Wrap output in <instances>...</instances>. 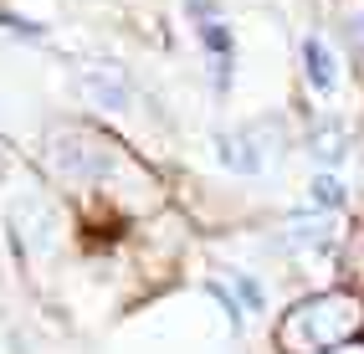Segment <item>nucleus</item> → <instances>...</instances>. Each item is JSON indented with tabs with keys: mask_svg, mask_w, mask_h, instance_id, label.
<instances>
[{
	"mask_svg": "<svg viewBox=\"0 0 364 354\" xmlns=\"http://www.w3.org/2000/svg\"><path fill=\"white\" fill-rule=\"evenodd\" d=\"M333 236H338L333 210H308V216H293L282 226V247L287 252H323V247H333Z\"/></svg>",
	"mask_w": 364,
	"mask_h": 354,
	"instance_id": "1",
	"label": "nucleus"
},
{
	"mask_svg": "<svg viewBox=\"0 0 364 354\" xmlns=\"http://www.w3.org/2000/svg\"><path fill=\"white\" fill-rule=\"evenodd\" d=\"M215 159L226 164L231 175H262V144L252 134H226V139H215Z\"/></svg>",
	"mask_w": 364,
	"mask_h": 354,
	"instance_id": "2",
	"label": "nucleus"
},
{
	"mask_svg": "<svg viewBox=\"0 0 364 354\" xmlns=\"http://www.w3.org/2000/svg\"><path fill=\"white\" fill-rule=\"evenodd\" d=\"M82 92L98 108H129V77L118 73V67H92L82 77Z\"/></svg>",
	"mask_w": 364,
	"mask_h": 354,
	"instance_id": "3",
	"label": "nucleus"
},
{
	"mask_svg": "<svg viewBox=\"0 0 364 354\" xmlns=\"http://www.w3.org/2000/svg\"><path fill=\"white\" fill-rule=\"evenodd\" d=\"M303 62H308L313 92H333V87H338V62H333V46H328L323 36H308V41H303Z\"/></svg>",
	"mask_w": 364,
	"mask_h": 354,
	"instance_id": "4",
	"label": "nucleus"
},
{
	"mask_svg": "<svg viewBox=\"0 0 364 354\" xmlns=\"http://www.w3.org/2000/svg\"><path fill=\"white\" fill-rule=\"evenodd\" d=\"M200 41H205V52H210V67H215V82H221L226 87V77H231V36H226V26H221V21H200Z\"/></svg>",
	"mask_w": 364,
	"mask_h": 354,
	"instance_id": "5",
	"label": "nucleus"
},
{
	"mask_svg": "<svg viewBox=\"0 0 364 354\" xmlns=\"http://www.w3.org/2000/svg\"><path fill=\"white\" fill-rule=\"evenodd\" d=\"M344 154H349V134L338 129V124H328V134L323 129L313 134V159H318V164H338Z\"/></svg>",
	"mask_w": 364,
	"mask_h": 354,
	"instance_id": "6",
	"label": "nucleus"
},
{
	"mask_svg": "<svg viewBox=\"0 0 364 354\" xmlns=\"http://www.w3.org/2000/svg\"><path fill=\"white\" fill-rule=\"evenodd\" d=\"M308 205L313 210H338V205H344V185H338V175H313Z\"/></svg>",
	"mask_w": 364,
	"mask_h": 354,
	"instance_id": "7",
	"label": "nucleus"
},
{
	"mask_svg": "<svg viewBox=\"0 0 364 354\" xmlns=\"http://www.w3.org/2000/svg\"><path fill=\"white\" fill-rule=\"evenodd\" d=\"M231 288H236L241 313H262V309H267V293H262V282H257L252 272H231Z\"/></svg>",
	"mask_w": 364,
	"mask_h": 354,
	"instance_id": "8",
	"label": "nucleus"
},
{
	"mask_svg": "<svg viewBox=\"0 0 364 354\" xmlns=\"http://www.w3.org/2000/svg\"><path fill=\"white\" fill-rule=\"evenodd\" d=\"M354 52L364 57V16H354Z\"/></svg>",
	"mask_w": 364,
	"mask_h": 354,
	"instance_id": "9",
	"label": "nucleus"
},
{
	"mask_svg": "<svg viewBox=\"0 0 364 354\" xmlns=\"http://www.w3.org/2000/svg\"><path fill=\"white\" fill-rule=\"evenodd\" d=\"M344 354H354V349H344Z\"/></svg>",
	"mask_w": 364,
	"mask_h": 354,
	"instance_id": "10",
	"label": "nucleus"
}]
</instances>
